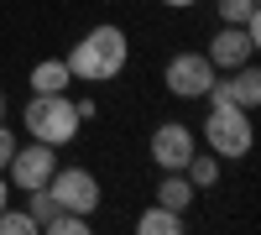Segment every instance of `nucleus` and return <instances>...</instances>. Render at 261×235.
Instances as JSON below:
<instances>
[{"instance_id": "nucleus-1", "label": "nucleus", "mask_w": 261, "mask_h": 235, "mask_svg": "<svg viewBox=\"0 0 261 235\" xmlns=\"http://www.w3.org/2000/svg\"><path fill=\"white\" fill-rule=\"evenodd\" d=\"M68 73L84 79V84H110L125 73V63H130V37L115 27V21H105V27H89L73 47H68Z\"/></svg>"}, {"instance_id": "nucleus-2", "label": "nucleus", "mask_w": 261, "mask_h": 235, "mask_svg": "<svg viewBox=\"0 0 261 235\" xmlns=\"http://www.w3.org/2000/svg\"><path fill=\"white\" fill-rule=\"evenodd\" d=\"M21 120H27V136L32 141H47V146H68L84 131L79 105L68 94H32L27 110H21Z\"/></svg>"}, {"instance_id": "nucleus-3", "label": "nucleus", "mask_w": 261, "mask_h": 235, "mask_svg": "<svg viewBox=\"0 0 261 235\" xmlns=\"http://www.w3.org/2000/svg\"><path fill=\"white\" fill-rule=\"evenodd\" d=\"M204 146H209L220 162L251 157V146H256L251 110H241V105H209V115H204Z\"/></svg>"}, {"instance_id": "nucleus-4", "label": "nucleus", "mask_w": 261, "mask_h": 235, "mask_svg": "<svg viewBox=\"0 0 261 235\" xmlns=\"http://www.w3.org/2000/svg\"><path fill=\"white\" fill-rule=\"evenodd\" d=\"M58 173V146H47V141H27L21 146L16 141V152H11V162H6V178H11V188H47V178Z\"/></svg>"}, {"instance_id": "nucleus-5", "label": "nucleus", "mask_w": 261, "mask_h": 235, "mask_svg": "<svg viewBox=\"0 0 261 235\" xmlns=\"http://www.w3.org/2000/svg\"><path fill=\"white\" fill-rule=\"evenodd\" d=\"M214 63L204 53H172L167 58V68H162V84H167V94L172 99H204V89L214 84Z\"/></svg>"}, {"instance_id": "nucleus-6", "label": "nucleus", "mask_w": 261, "mask_h": 235, "mask_svg": "<svg viewBox=\"0 0 261 235\" xmlns=\"http://www.w3.org/2000/svg\"><path fill=\"white\" fill-rule=\"evenodd\" d=\"M146 152H151V162H157L162 173H183L188 157L199 152V131H193V125H183V120H162L157 131H151Z\"/></svg>"}, {"instance_id": "nucleus-7", "label": "nucleus", "mask_w": 261, "mask_h": 235, "mask_svg": "<svg viewBox=\"0 0 261 235\" xmlns=\"http://www.w3.org/2000/svg\"><path fill=\"white\" fill-rule=\"evenodd\" d=\"M256 47H261V16L246 21V27H225V32H214L204 58H209L220 73H230V68H241V63H251Z\"/></svg>"}, {"instance_id": "nucleus-8", "label": "nucleus", "mask_w": 261, "mask_h": 235, "mask_svg": "<svg viewBox=\"0 0 261 235\" xmlns=\"http://www.w3.org/2000/svg\"><path fill=\"white\" fill-rule=\"evenodd\" d=\"M47 194L58 199V209H73V215H94L99 209V178L89 167H58L47 178Z\"/></svg>"}, {"instance_id": "nucleus-9", "label": "nucleus", "mask_w": 261, "mask_h": 235, "mask_svg": "<svg viewBox=\"0 0 261 235\" xmlns=\"http://www.w3.org/2000/svg\"><path fill=\"white\" fill-rule=\"evenodd\" d=\"M225 89H230V105H241V110H256L261 105V68L256 63H241V68L225 73Z\"/></svg>"}, {"instance_id": "nucleus-10", "label": "nucleus", "mask_w": 261, "mask_h": 235, "mask_svg": "<svg viewBox=\"0 0 261 235\" xmlns=\"http://www.w3.org/2000/svg\"><path fill=\"white\" fill-rule=\"evenodd\" d=\"M27 79H32V94H68V84H73V73H68L63 58H42Z\"/></svg>"}, {"instance_id": "nucleus-11", "label": "nucleus", "mask_w": 261, "mask_h": 235, "mask_svg": "<svg viewBox=\"0 0 261 235\" xmlns=\"http://www.w3.org/2000/svg\"><path fill=\"white\" fill-rule=\"evenodd\" d=\"M193 199H199V188L188 183V173H162V183H157V204H167V209H178V215H188Z\"/></svg>"}, {"instance_id": "nucleus-12", "label": "nucleus", "mask_w": 261, "mask_h": 235, "mask_svg": "<svg viewBox=\"0 0 261 235\" xmlns=\"http://www.w3.org/2000/svg\"><path fill=\"white\" fill-rule=\"evenodd\" d=\"M183 220H188V215H178V209H167V204L151 199V204L141 209L136 230H141V235H178V230H183Z\"/></svg>"}, {"instance_id": "nucleus-13", "label": "nucleus", "mask_w": 261, "mask_h": 235, "mask_svg": "<svg viewBox=\"0 0 261 235\" xmlns=\"http://www.w3.org/2000/svg\"><path fill=\"white\" fill-rule=\"evenodd\" d=\"M42 235H89V215H73V209H53L42 220Z\"/></svg>"}, {"instance_id": "nucleus-14", "label": "nucleus", "mask_w": 261, "mask_h": 235, "mask_svg": "<svg viewBox=\"0 0 261 235\" xmlns=\"http://www.w3.org/2000/svg\"><path fill=\"white\" fill-rule=\"evenodd\" d=\"M214 11H220L225 27H246V21L261 16V0H214Z\"/></svg>"}, {"instance_id": "nucleus-15", "label": "nucleus", "mask_w": 261, "mask_h": 235, "mask_svg": "<svg viewBox=\"0 0 261 235\" xmlns=\"http://www.w3.org/2000/svg\"><path fill=\"white\" fill-rule=\"evenodd\" d=\"M183 173H188V183H193V188H214V183H220V157H214V152H209V157L193 152Z\"/></svg>"}, {"instance_id": "nucleus-16", "label": "nucleus", "mask_w": 261, "mask_h": 235, "mask_svg": "<svg viewBox=\"0 0 261 235\" xmlns=\"http://www.w3.org/2000/svg\"><path fill=\"white\" fill-rule=\"evenodd\" d=\"M0 235H42V225L32 220V209L27 204H21V209H0Z\"/></svg>"}, {"instance_id": "nucleus-17", "label": "nucleus", "mask_w": 261, "mask_h": 235, "mask_svg": "<svg viewBox=\"0 0 261 235\" xmlns=\"http://www.w3.org/2000/svg\"><path fill=\"white\" fill-rule=\"evenodd\" d=\"M11 152H16V136H11V125H0V173H6Z\"/></svg>"}, {"instance_id": "nucleus-18", "label": "nucleus", "mask_w": 261, "mask_h": 235, "mask_svg": "<svg viewBox=\"0 0 261 235\" xmlns=\"http://www.w3.org/2000/svg\"><path fill=\"white\" fill-rule=\"evenodd\" d=\"M73 105H79V120H94V115H99V105H94V99H73Z\"/></svg>"}, {"instance_id": "nucleus-19", "label": "nucleus", "mask_w": 261, "mask_h": 235, "mask_svg": "<svg viewBox=\"0 0 261 235\" xmlns=\"http://www.w3.org/2000/svg\"><path fill=\"white\" fill-rule=\"evenodd\" d=\"M6 204H11V178L0 173V209H6Z\"/></svg>"}, {"instance_id": "nucleus-20", "label": "nucleus", "mask_w": 261, "mask_h": 235, "mask_svg": "<svg viewBox=\"0 0 261 235\" xmlns=\"http://www.w3.org/2000/svg\"><path fill=\"white\" fill-rule=\"evenodd\" d=\"M167 11H188V6H199V0H162Z\"/></svg>"}, {"instance_id": "nucleus-21", "label": "nucleus", "mask_w": 261, "mask_h": 235, "mask_svg": "<svg viewBox=\"0 0 261 235\" xmlns=\"http://www.w3.org/2000/svg\"><path fill=\"white\" fill-rule=\"evenodd\" d=\"M0 115H6V89H0Z\"/></svg>"}]
</instances>
